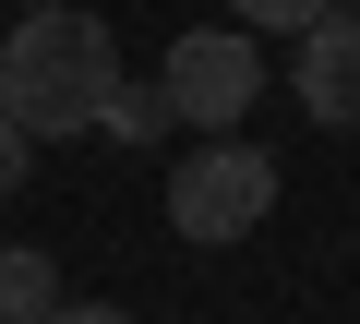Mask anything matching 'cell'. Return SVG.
Returning a JSON list of instances; mask_svg holds the SVG:
<instances>
[{
    "instance_id": "obj_5",
    "label": "cell",
    "mask_w": 360,
    "mask_h": 324,
    "mask_svg": "<svg viewBox=\"0 0 360 324\" xmlns=\"http://www.w3.org/2000/svg\"><path fill=\"white\" fill-rule=\"evenodd\" d=\"M60 312V264L49 252H0V324H49Z\"/></svg>"
},
{
    "instance_id": "obj_7",
    "label": "cell",
    "mask_w": 360,
    "mask_h": 324,
    "mask_svg": "<svg viewBox=\"0 0 360 324\" xmlns=\"http://www.w3.org/2000/svg\"><path fill=\"white\" fill-rule=\"evenodd\" d=\"M229 13H240L252 37H264V25H300V37H312V25H324V0H229Z\"/></svg>"
},
{
    "instance_id": "obj_1",
    "label": "cell",
    "mask_w": 360,
    "mask_h": 324,
    "mask_svg": "<svg viewBox=\"0 0 360 324\" xmlns=\"http://www.w3.org/2000/svg\"><path fill=\"white\" fill-rule=\"evenodd\" d=\"M108 96H120V48H108V25L84 13V0H49V13L13 25V48H0V108H13L37 144L108 132Z\"/></svg>"
},
{
    "instance_id": "obj_4",
    "label": "cell",
    "mask_w": 360,
    "mask_h": 324,
    "mask_svg": "<svg viewBox=\"0 0 360 324\" xmlns=\"http://www.w3.org/2000/svg\"><path fill=\"white\" fill-rule=\"evenodd\" d=\"M300 108L324 132H360V13H324L300 37Z\"/></svg>"
},
{
    "instance_id": "obj_2",
    "label": "cell",
    "mask_w": 360,
    "mask_h": 324,
    "mask_svg": "<svg viewBox=\"0 0 360 324\" xmlns=\"http://www.w3.org/2000/svg\"><path fill=\"white\" fill-rule=\"evenodd\" d=\"M264 216H276V156H264V144H229V132H217L205 156L168 169V228H180V240L217 252V240H252Z\"/></svg>"
},
{
    "instance_id": "obj_3",
    "label": "cell",
    "mask_w": 360,
    "mask_h": 324,
    "mask_svg": "<svg viewBox=\"0 0 360 324\" xmlns=\"http://www.w3.org/2000/svg\"><path fill=\"white\" fill-rule=\"evenodd\" d=\"M168 108L180 120H205V132H229L252 96H264V48H252V25H193V37H180L168 48Z\"/></svg>"
},
{
    "instance_id": "obj_6",
    "label": "cell",
    "mask_w": 360,
    "mask_h": 324,
    "mask_svg": "<svg viewBox=\"0 0 360 324\" xmlns=\"http://www.w3.org/2000/svg\"><path fill=\"white\" fill-rule=\"evenodd\" d=\"M168 120H180L168 84H120V96H108V132H120V144H144V132H168Z\"/></svg>"
},
{
    "instance_id": "obj_10",
    "label": "cell",
    "mask_w": 360,
    "mask_h": 324,
    "mask_svg": "<svg viewBox=\"0 0 360 324\" xmlns=\"http://www.w3.org/2000/svg\"><path fill=\"white\" fill-rule=\"evenodd\" d=\"M37 13H49V0H37Z\"/></svg>"
},
{
    "instance_id": "obj_9",
    "label": "cell",
    "mask_w": 360,
    "mask_h": 324,
    "mask_svg": "<svg viewBox=\"0 0 360 324\" xmlns=\"http://www.w3.org/2000/svg\"><path fill=\"white\" fill-rule=\"evenodd\" d=\"M49 324H132V312H120V300H60Z\"/></svg>"
},
{
    "instance_id": "obj_8",
    "label": "cell",
    "mask_w": 360,
    "mask_h": 324,
    "mask_svg": "<svg viewBox=\"0 0 360 324\" xmlns=\"http://www.w3.org/2000/svg\"><path fill=\"white\" fill-rule=\"evenodd\" d=\"M25 156H37V132H25L13 108H0V193H25Z\"/></svg>"
}]
</instances>
